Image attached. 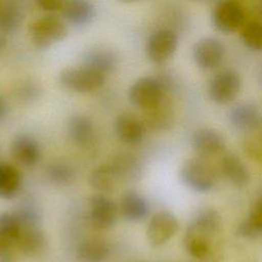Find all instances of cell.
Wrapping results in <instances>:
<instances>
[{"mask_svg": "<svg viewBox=\"0 0 262 262\" xmlns=\"http://www.w3.org/2000/svg\"><path fill=\"white\" fill-rule=\"evenodd\" d=\"M221 216L214 209H204L196 214L184 235L186 251L203 262H218L221 257L219 232Z\"/></svg>", "mask_w": 262, "mask_h": 262, "instance_id": "6da1fadb", "label": "cell"}, {"mask_svg": "<svg viewBox=\"0 0 262 262\" xmlns=\"http://www.w3.org/2000/svg\"><path fill=\"white\" fill-rule=\"evenodd\" d=\"M18 224L16 249L26 257L37 258L46 250V237L40 225V214L31 204H25L12 212Z\"/></svg>", "mask_w": 262, "mask_h": 262, "instance_id": "7a4b0ae2", "label": "cell"}, {"mask_svg": "<svg viewBox=\"0 0 262 262\" xmlns=\"http://www.w3.org/2000/svg\"><path fill=\"white\" fill-rule=\"evenodd\" d=\"M179 176L187 187L198 192H207L216 183L213 167L201 157L186 160L180 168Z\"/></svg>", "mask_w": 262, "mask_h": 262, "instance_id": "3957f363", "label": "cell"}, {"mask_svg": "<svg viewBox=\"0 0 262 262\" xmlns=\"http://www.w3.org/2000/svg\"><path fill=\"white\" fill-rule=\"evenodd\" d=\"M165 85L155 77H141L135 80L128 90V98L135 106L147 111L165 99Z\"/></svg>", "mask_w": 262, "mask_h": 262, "instance_id": "277c9868", "label": "cell"}, {"mask_svg": "<svg viewBox=\"0 0 262 262\" xmlns=\"http://www.w3.org/2000/svg\"><path fill=\"white\" fill-rule=\"evenodd\" d=\"M68 34L64 23L57 16L48 14L34 20L30 27V37L39 49H47L62 41Z\"/></svg>", "mask_w": 262, "mask_h": 262, "instance_id": "5b68a950", "label": "cell"}, {"mask_svg": "<svg viewBox=\"0 0 262 262\" xmlns=\"http://www.w3.org/2000/svg\"><path fill=\"white\" fill-rule=\"evenodd\" d=\"M58 80L60 85L68 90L88 93L102 87L105 82V76L81 66L64 69L60 72Z\"/></svg>", "mask_w": 262, "mask_h": 262, "instance_id": "8992f818", "label": "cell"}, {"mask_svg": "<svg viewBox=\"0 0 262 262\" xmlns=\"http://www.w3.org/2000/svg\"><path fill=\"white\" fill-rule=\"evenodd\" d=\"M242 79L233 70H223L215 75L209 84L210 98L219 104L232 101L239 93Z\"/></svg>", "mask_w": 262, "mask_h": 262, "instance_id": "52a82bcc", "label": "cell"}, {"mask_svg": "<svg viewBox=\"0 0 262 262\" xmlns=\"http://www.w3.org/2000/svg\"><path fill=\"white\" fill-rule=\"evenodd\" d=\"M177 45L178 37L175 32L169 29H159L147 38L145 52L152 62L162 63L174 54Z\"/></svg>", "mask_w": 262, "mask_h": 262, "instance_id": "ba28073f", "label": "cell"}, {"mask_svg": "<svg viewBox=\"0 0 262 262\" xmlns=\"http://www.w3.org/2000/svg\"><path fill=\"white\" fill-rule=\"evenodd\" d=\"M177 218L168 211L156 213L146 228V237L152 247H161L170 241L178 231Z\"/></svg>", "mask_w": 262, "mask_h": 262, "instance_id": "9c48e42d", "label": "cell"}, {"mask_svg": "<svg viewBox=\"0 0 262 262\" xmlns=\"http://www.w3.org/2000/svg\"><path fill=\"white\" fill-rule=\"evenodd\" d=\"M223 56V44L213 37L200 39L192 48V57L195 64L205 71L217 68L221 63Z\"/></svg>", "mask_w": 262, "mask_h": 262, "instance_id": "30bf717a", "label": "cell"}, {"mask_svg": "<svg viewBox=\"0 0 262 262\" xmlns=\"http://www.w3.org/2000/svg\"><path fill=\"white\" fill-rule=\"evenodd\" d=\"M245 20L243 7L235 1L218 3L212 12L214 27L222 33H231L237 30Z\"/></svg>", "mask_w": 262, "mask_h": 262, "instance_id": "8fae6325", "label": "cell"}, {"mask_svg": "<svg viewBox=\"0 0 262 262\" xmlns=\"http://www.w3.org/2000/svg\"><path fill=\"white\" fill-rule=\"evenodd\" d=\"M118 215L116 204L102 194L93 195L89 202V219L91 225L99 230L111 228Z\"/></svg>", "mask_w": 262, "mask_h": 262, "instance_id": "7c38bea8", "label": "cell"}, {"mask_svg": "<svg viewBox=\"0 0 262 262\" xmlns=\"http://www.w3.org/2000/svg\"><path fill=\"white\" fill-rule=\"evenodd\" d=\"M117 137L126 144H138L145 135L146 126L143 120L132 113L119 115L114 123Z\"/></svg>", "mask_w": 262, "mask_h": 262, "instance_id": "4fadbf2b", "label": "cell"}, {"mask_svg": "<svg viewBox=\"0 0 262 262\" xmlns=\"http://www.w3.org/2000/svg\"><path fill=\"white\" fill-rule=\"evenodd\" d=\"M230 125L242 132H255L262 129V113L253 104L241 103L228 113Z\"/></svg>", "mask_w": 262, "mask_h": 262, "instance_id": "5bb4252c", "label": "cell"}, {"mask_svg": "<svg viewBox=\"0 0 262 262\" xmlns=\"http://www.w3.org/2000/svg\"><path fill=\"white\" fill-rule=\"evenodd\" d=\"M193 150L202 157L216 156L223 151L225 141L222 135L211 128H201L194 131L191 137Z\"/></svg>", "mask_w": 262, "mask_h": 262, "instance_id": "9a60e30c", "label": "cell"}, {"mask_svg": "<svg viewBox=\"0 0 262 262\" xmlns=\"http://www.w3.org/2000/svg\"><path fill=\"white\" fill-rule=\"evenodd\" d=\"M10 151L13 159L26 167L35 166L41 158L39 143L35 138L27 134H19L13 138Z\"/></svg>", "mask_w": 262, "mask_h": 262, "instance_id": "2e32d148", "label": "cell"}, {"mask_svg": "<svg viewBox=\"0 0 262 262\" xmlns=\"http://www.w3.org/2000/svg\"><path fill=\"white\" fill-rule=\"evenodd\" d=\"M120 212L122 216L132 222L141 221L149 213V205L146 199L135 190H127L120 201Z\"/></svg>", "mask_w": 262, "mask_h": 262, "instance_id": "e0dca14e", "label": "cell"}, {"mask_svg": "<svg viewBox=\"0 0 262 262\" xmlns=\"http://www.w3.org/2000/svg\"><path fill=\"white\" fill-rule=\"evenodd\" d=\"M61 12L64 19L75 27H83L90 24L96 14L94 5L85 0L64 2Z\"/></svg>", "mask_w": 262, "mask_h": 262, "instance_id": "ac0fdd59", "label": "cell"}, {"mask_svg": "<svg viewBox=\"0 0 262 262\" xmlns=\"http://www.w3.org/2000/svg\"><path fill=\"white\" fill-rule=\"evenodd\" d=\"M118 64L117 55L107 49H91L82 56V66L103 76L113 73Z\"/></svg>", "mask_w": 262, "mask_h": 262, "instance_id": "d6986e66", "label": "cell"}, {"mask_svg": "<svg viewBox=\"0 0 262 262\" xmlns=\"http://www.w3.org/2000/svg\"><path fill=\"white\" fill-rule=\"evenodd\" d=\"M67 130L71 141L79 146H87L94 138V124L90 118L84 115L72 116L68 122Z\"/></svg>", "mask_w": 262, "mask_h": 262, "instance_id": "ffe728a7", "label": "cell"}, {"mask_svg": "<svg viewBox=\"0 0 262 262\" xmlns=\"http://www.w3.org/2000/svg\"><path fill=\"white\" fill-rule=\"evenodd\" d=\"M108 254V245L100 237L86 238L77 248V260L79 262H103Z\"/></svg>", "mask_w": 262, "mask_h": 262, "instance_id": "44dd1931", "label": "cell"}, {"mask_svg": "<svg viewBox=\"0 0 262 262\" xmlns=\"http://www.w3.org/2000/svg\"><path fill=\"white\" fill-rule=\"evenodd\" d=\"M21 187V174L9 163H0V199L15 198Z\"/></svg>", "mask_w": 262, "mask_h": 262, "instance_id": "7402d4cb", "label": "cell"}, {"mask_svg": "<svg viewBox=\"0 0 262 262\" xmlns=\"http://www.w3.org/2000/svg\"><path fill=\"white\" fill-rule=\"evenodd\" d=\"M221 171L225 178L235 187H244L250 181V173L244 163L234 155L222 159Z\"/></svg>", "mask_w": 262, "mask_h": 262, "instance_id": "603a6c76", "label": "cell"}, {"mask_svg": "<svg viewBox=\"0 0 262 262\" xmlns=\"http://www.w3.org/2000/svg\"><path fill=\"white\" fill-rule=\"evenodd\" d=\"M18 224L13 213L0 214V256L9 254L16 248Z\"/></svg>", "mask_w": 262, "mask_h": 262, "instance_id": "cb8c5ba5", "label": "cell"}, {"mask_svg": "<svg viewBox=\"0 0 262 262\" xmlns=\"http://www.w3.org/2000/svg\"><path fill=\"white\" fill-rule=\"evenodd\" d=\"M25 18V8L17 1L5 2L0 7V30L11 33L18 29Z\"/></svg>", "mask_w": 262, "mask_h": 262, "instance_id": "d4e9b609", "label": "cell"}, {"mask_svg": "<svg viewBox=\"0 0 262 262\" xmlns=\"http://www.w3.org/2000/svg\"><path fill=\"white\" fill-rule=\"evenodd\" d=\"M119 174L114 165L108 162L95 168L89 176V184L96 190L108 191L115 187Z\"/></svg>", "mask_w": 262, "mask_h": 262, "instance_id": "484cf974", "label": "cell"}, {"mask_svg": "<svg viewBox=\"0 0 262 262\" xmlns=\"http://www.w3.org/2000/svg\"><path fill=\"white\" fill-rule=\"evenodd\" d=\"M143 122L146 127L154 129H167L172 122V112L166 99L159 105L143 111Z\"/></svg>", "mask_w": 262, "mask_h": 262, "instance_id": "4316f807", "label": "cell"}, {"mask_svg": "<svg viewBox=\"0 0 262 262\" xmlns=\"http://www.w3.org/2000/svg\"><path fill=\"white\" fill-rule=\"evenodd\" d=\"M262 233V196L253 205L248 220L239 224L237 234L243 237H256Z\"/></svg>", "mask_w": 262, "mask_h": 262, "instance_id": "83f0119b", "label": "cell"}, {"mask_svg": "<svg viewBox=\"0 0 262 262\" xmlns=\"http://www.w3.org/2000/svg\"><path fill=\"white\" fill-rule=\"evenodd\" d=\"M45 175L49 182L58 186L68 185L75 178L74 170L69 165L61 162H54L48 165Z\"/></svg>", "mask_w": 262, "mask_h": 262, "instance_id": "f1b7e54d", "label": "cell"}, {"mask_svg": "<svg viewBox=\"0 0 262 262\" xmlns=\"http://www.w3.org/2000/svg\"><path fill=\"white\" fill-rule=\"evenodd\" d=\"M244 44L254 51H262V24L259 21L248 23L242 31Z\"/></svg>", "mask_w": 262, "mask_h": 262, "instance_id": "f546056e", "label": "cell"}, {"mask_svg": "<svg viewBox=\"0 0 262 262\" xmlns=\"http://www.w3.org/2000/svg\"><path fill=\"white\" fill-rule=\"evenodd\" d=\"M16 92L17 98H19L24 102L30 103L39 98L41 94V88L38 84L32 81H27L17 88Z\"/></svg>", "mask_w": 262, "mask_h": 262, "instance_id": "4dcf8cb0", "label": "cell"}, {"mask_svg": "<svg viewBox=\"0 0 262 262\" xmlns=\"http://www.w3.org/2000/svg\"><path fill=\"white\" fill-rule=\"evenodd\" d=\"M36 3L40 7V9L51 13L59 10L61 11L64 2L60 0H38Z\"/></svg>", "mask_w": 262, "mask_h": 262, "instance_id": "1f68e13d", "label": "cell"}, {"mask_svg": "<svg viewBox=\"0 0 262 262\" xmlns=\"http://www.w3.org/2000/svg\"><path fill=\"white\" fill-rule=\"evenodd\" d=\"M8 113V105L6 100L0 95V123L5 119Z\"/></svg>", "mask_w": 262, "mask_h": 262, "instance_id": "d6a6232c", "label": "cell"}, {"mask_svg": "<svg viewBox=\"0 0 262 262\" xmlns=\"http://www.w3.org/2000/svg\"><path fill=\"white\" fill-rule=\"evenodd\" d=\"M0 262H16V260L13 257L12 253H9V254H5L3 256H0Z\"/></svg>", "mask_w": 262, "mask_h": 262, "instance_id": "836d02e7", "label": "cell"}]
</instances>
